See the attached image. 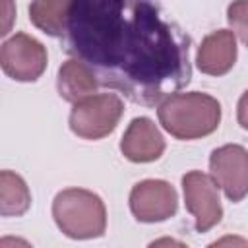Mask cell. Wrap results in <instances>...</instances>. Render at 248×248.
I'll return each mask as SVG.
<instances>
[{
	"label": "cell",
	"mask_w": 248,
	"mask_h": 248,
	"mask_svg": "<svg viewBox=\"0 0 248 248\" xmlns=\"http://www.w3.org/2000/svg\"><path fill=\"white\" fill-rule=\"evenodd\" d=\"M66 43L101 85L138 105L159 107L192 78L190 37L149 2H72Z\"/></svg>",
	"instance_id": "6da1fadb"
},
{
	"label": "cell",
	"mask_w": 248,
	"mask_h": 248,
	"mask_svg": "<svg viewBox=\"0 0 248 248\" xmlns=\"http://www.w3.org/2000/svg\"><path fill=\"white\" fill-rule=\"evenodd\" d=\"M221 103L202 91H178L157 107V118L165 132L176 140H200L221 124Z\"/></svg>",
	"instance_id": "7a4b0ae2"
},
{
	"label": "cell",
	"mask_w": 248,
	"mask_h": 248,
	"mask_svg": "<svg viewBox=\"0 0 248 248\" xmlns=\"http://www.w3.org/2000/svg\"><path fill=\"white\" fill-rule=\"evenodd\" d=\"M52 219L72 240L99 238L107 231V207L99 194L85 188H64L52 200Z\"/></svg>",
	"instance_id": "3957f363"
},
{
	"label": "cell",
	"mask_w": 248,
	"mask_h": 248,
	"mask_svg": "<svg viewBox=\"0 0 248 248\" xmlns=\"http://www.w3.org/2000/svg\"><path fill=\"white\" fill-rule=\"evenodd\" d=\"M124 114V101L116 93H95L70 110V130L81 140H103L110 136Z\"/></svg>",
	"instance_id": "277c9868"
},
{
	"label": "cell",
	"mask_w": 248,
	"mask_h": 248,
	"mask_svg": "<svg viewBox=\"0 0 248 248\" xmlns=\"http://www.w3.org/2000/svg\"><path fill=\"white\" fill-rule=\"evenodd\" d=\"M48 64L46 46L29 33H16L0 45L2 72L16 81H37Z\"/></svg>",
	"instance_id": "5b68a950"
},
{
	"label": "cell",
	"mask_w": 248,
	"mask_h": 248,
	"mask_svg": "<svg viewBox=\"0 0 248 248\" xmlns=\"http://www.w3.org/2000/svg\"><path fill=\"white\" fill-rule=\"evenodd\" d=\"M182 192L186 211L194 217V229L207 232L223 219V205L219 198V186L202 170H188L182 176Z\"/></svg>",
	"instance_id": "8992f818"
},
{
	"label": "cell",
	"mask_w": 248,
	"mask_h": 248,
	"mask_svg": "<svg viewBox=\"0 0 248 248\" xmlns=\"http://www.w3.org/2000/svg\"><path fill=\"white\" fill-rule=\"evenodd\" d=\"M209 174L232 203L248 196V149L240 143H225L209 155Z\"/></svg>",
	"instance_id": "52a82bcc"
},
{
	"label": "cell",
	"mask_w": 248,
	"mask_h": 248,
	"mask_svg": "<svg viewBox=\"0 0 248 248\" xmlns=\"http://www.w3.org/2000/svg\"><path fill=\"white\" fill-rule=\"evenodd\" d=\"M128 203L140 223H161L176 215L178 194L167 180L145 178L132 186Z\"/></svg>",
	"instance_id": "ba28073f"
},
{
	"label": "cell",
	"mask_w": 248,
	"mask_h": 248,
	"mask_svg": "<svg viewBox=\"0 0 248 248\" xmlns=\"http://www.w3.org/2000/svg\"><path fill=\"white\" fill-rule=\"evenodd\" d=\"M165 138L149 116H136L120 140V153L130 163H153L165 153Z\"/></svg>",
	"instance_id": "9c48e42d"
},
{
	"label": "cell",
	"mask_w": 248,
	"mask_h": 248,
	"mask_svg": "<svg viewBox=\"0 0 248 248\" xmlns=\"http://www.w3.org/2000/svg\"><path fill=\"white\" fill-rule=\"evenodd\" d=\"M236 54V35L231 29H217L202 39L196 54V66L205 76H225L232 70Z\"/></svg>",
	"instance_id": "30bf717a"
},
{
	"label": "cell",
	"mask_w": 248,
	"mask_h": 248,
	"mask_svg": "<svg viewBox=\"0 0 248 248\" xmlns=\"http://www.w3.org/2000/svg\"><path fill=\"white\" fill-rule=\"evenodd\" d=\"M99 85L101 83L95 72L78 58H68L58 68V78H56L58 95L72 105L95 95Z\"/></svg>",
	"instance_id": "8fae6325"
},
{
	"label": "cell",
	"mask_w": 248,
	"mask_h": 248,
	"mask_svg": "<svg viewBox=\"0 0 248 248\" xmlns=\"http://www.w3.org/2000/svg\"><path fill=\"white\" fill-rule=\"evenodd\" d=\"M70 0H41L29 4L31 23L50 37H66L68 17H70Z\"/></svg>",
	"instance_id": "7c38bea8"
},
{
	"label": "cell",
	"mask_w": 248,
	"mask_h": 248,
	"mask_svg": "<svg viewBox=\"0 0 248 248\" xmlns=\"http://www.w3.org/2000/svg\"><path fill=\"white\" fill-rule=\"evenodd\" d=\"M31 205V192L27 182L14 170L0 172V215L19 217Z\"/></svg>",
	"instance_id": "4fadbf2b"
},
{
	"label": "cell",
	"mask_w": 248,
	"mask_h": 248,
	"mask_svg": "<svg viewBox=\"0 0 248 248\" xmlns=\"http://www.w3.org/2000/svg\"><path fill=\"white\" fill-rule=\"evenodd\" d=\"M227 21L231 25V31L248 46V0L229 4Z\"/></svg>",
	"instance_id": "5bb4252c"
},
{
	"label": "cell",
	"mask_w": 248,
	"mask_h": 248,
	"mask_svg": "<svg viewBox=\"0 0 248 248\" xmlns=\"http://www.w3.org/2000/svg\"><path fill=\"white\" fill-rule=\"evenodd\" d=\"M207 248H248V238L240 234H225L207 244Z\"/></svg>",
	"instance_id": "9a60e30c"
},
{
	"label": "cell",
	"mask_w": 248,
	"mask_h": 248,
	"mask_svg": "<svg viewBox=\"0 0 248 248\" xmlns=\"http://www.w3.org/2000/svg\"><path fill=\"white\" fill-rule=\"evenodd\" d=\"M236 120L240 124V128L248 130V89L240 95V99L236 103Z\"/></svg>",
	"instance_id": "2e32d148"
},
{
	"label": "cell",
	"mask_w": 248,
	"mask_h": 248,
	"mask_svg": "<svg viewBox=\"0 0 248 248\" xmlns=\"http://www.w3.org/2000/svg\"><path fill=\"white\" fill-rule=\"evenodd\" d=\"M147 248H190V246L178 238H172V236H159V238L151 240L147 244Z\"/></svg>",
	"instance_id": "e0dca14e"
},
{
	"label": "cell",
	"mask_w": 248,
	"mask_h": 248,
	"mask_svg": "<svg viewBox=\"0 0 248 248\" xmlns=\"http://www.w3.org/2000/svg\"><path fill=\"white\" fill-rule=\"evenodd\" d=\"M0 248H33V244L21 236H12L6 234L0 238Z\"/></svg>",
	"instance_id": "ac0fdd59"
}]
</instances>
